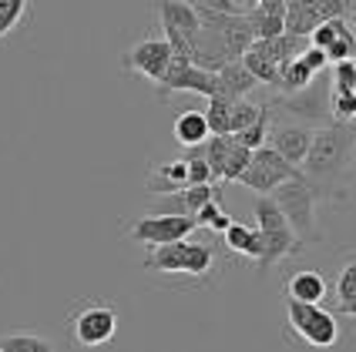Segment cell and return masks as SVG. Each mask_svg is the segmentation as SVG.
<instances>
[{
  "label": "cell",
  "mask_w": 356,
  "mask_h": 352,
  "mask_svg": "<svg viewBox=\"0 0 356 352\" xmlns=\"http://www.w3.org/2000/svg\"><path fill=\"white\" fill-rule=\"evenodd\" d=\"M350 168H353V124L333 121L326 128H316L313 144L299 165L302 178L316 188V195L326 201H337L343 192H350V185H346Z\"/></svg>",
  "instance_id": "cell-1"
},
{
  "label": "cell",
  "mask_w": 356,
  "mask_h": 352,
  "mask_svg": "<svg viewBox=\"0 0 356 352\" xmlns=\"http://www.w3.org/2000/svg\"><path fill=\"white\" fill-rule=\"evenodd\" d=\"M198 10V7H195ZM202 31L192 44V67H202L209 74L222 71L229 60H238L252 47V27L245 14H212V10H198Z\"/></svg>",
  "instance_id": "cell-2"
},
{
  "label": "cell",
  "mask_w": 356,
  "mask_h": 352,
  "mask_svg": "<svg viewBox=\"0 0 356 352\" xmlns=\"http://www.w3.org/2000/svg\"><path fill=\"white\" fill-rule=\"evenodd\" d=\"M269 198L276 201V208L282 212V218L289 221L293 235H296L302 245H313V242H319V238H323V232H319V221H316L319 195H316V188H313V185H309L302 175L282 181V185H279Z\"/></svg>",
  "instance_id": "cell-3"
},
{
  "label": "cell",
  "mask_w": 356,
  "mask_h": 352,
  "mask_svg": "<svg viewBox=\"0 0 356 352\" xmlns=\"http://www.w3.org/2000/svg\"><path fill=\"white\" fill-rule=\"evenodd\" d=\"M252 215H256V228L262 235V258H259V272L266 275L273 265H279L282 258H293L302 252V242H299L289 221L282 218V212L276 208V201L269 195H259L252 205Z\"/></svg>",
  "instance_id": "cell-4"
},
{
  "label": "cell",
  "mask_w": 356,
  "mask_h": 352,
  "mask_svg": "<svg viewBox=\"0 0 356 352\" xmlns=\"http://www.w3.org/2000/svg\"><path fill=\"white\" fill-rule=\"evenodd\" d=\"M330 94H333V78L330 71H323L309 81L302 91L296 94H282V98H273L269 108L273 111H282L286 121H296V124H306V128H326L333 124V111H330Z\"/></svg>",
  "instance_id": "cell-5"
},
{
  "label": "cell",
  "mask_w": 356,
  "mask_h": 352,
  "mask_svg": "<svg viewBox=\"0 0 356 352\" xmlns=\"http://www.w3.org/2000/svg\"><path fill=\"white\" fill-rule=\"evenodd\" d=\"M218 255L212 245H198V242H172V245H159L145 258V272H161V275H188V278H205L216 272Z\"/></svg>",
  "instance_id": "cell-6"
},
{
  "label": "cell",
  "mask_w": 356,
  "mask_h": 352,
  "mask_svg": "<svg viewBox=\"0 0 356 352\" xmlns=\"http://www.w3.org/2000/svg\"><path fill=\"white\" fill-rule=\"evenodd\" d=\"M286 322H289V333L299 335L302 342H309L313 349H333L339 342L337 312H330L323 305L286 299Z\"/></svg>",
  "instance_id": "cell-7"
},
{
  "label": "cell",
  "mask_w": 356,
  "mask_h": 352,
  "mask_svg": "<svg viewBox=\"0 0 356 352\" xmlns=\"http://www.w3.org/2000/svg\"><path fill=\"white\" fill-rule=\"evenodd\" d=\"M302 175L296 165H289L282 155H276L273 148H259V151H252V161H249V168L242 171V185L249 188V192H259V195H273L282 181H289V178Z\"/></svg>",
  "instance_id": "cell-8"
},
{
  "label": "cell",
  "mask_w": 356,
  "mask_h": 352,
  "mask_svg": "<svg viewBox=\"0 0 356 352\" xmlns=\"http://www.w3.org/2000/svg\"><path fill=\"white\" fill-rule=\"evenodd\" d=\"M71 329L74 342L84 349H98L104 342H111L118 333V312L104 302H84L78 312L71 315Z\"/></svg>",
  "instance_id": "cell-9"
},
{
  "label": "cell",
  "mask_w": 356,
  "mask_h": 352,
  "mask_svg": "<svg viewBox=\"0 0 356 352\" xmlns=\"http://www.w3.org/2000/svg\"><path fill=\"white\" fill-rule=\"evenodd\" d=\"M195 228H198L195 218H188V215H145L138 221H131L124 235L131 242H138V245L159 249V245H172V242L188 238Z\"/></svg>",
  "instance_id": "cell-10"
},
{
  "label": "cell",
  "mask_w": 356,
  "mask_h": 352,
  "mask_svg": "<svg viewBox=\"0 0 356 352\" xmlns=\"http://www.w3.org/2000/svg\"><path fill=\"white\" fill-rule=\"evenodd\" d=\"M168 64H172V47L165 44V37H141L135 47H128L121 54V67L124 71H135V74L155 81V84L165 78Z\"/></svg>",
  "instance_id": "cell-11"
},
{
  "label": "cell",
  "mask_w": 356,
  "mask_h": 352,
  "mask_svg": "<svg viewBox=\"0 0 356 352\" xmlns=\"http://www.w3.org/2000/svg\"><path fill=\"white\" fill-rule=\"evenodd\" d=\"M172 91H188V94H202V98H212L216 94V74L192 67L185 58H172L165 78L159 81V101H165Z\"/></svg>",
  "instance_id": "cell-12"
},
{
  "label": "cell",
  "mask_w": 356,
  "mask_h": 352,
  "mask_svg": "<svg viewBox=\"0 0 356 352\" xmlns=\"http://www.w3.org/2000/svg\"><path fill=\"white\" fill-rule=\"evenodd\" d=\"M313 128H306V124H296V121H273L269 124V135H266V148H273L276 155H282L289 165H302V158L309 151V144H313Z\"/></svg>",
  "instance_id": "cell-13"
},
{
  "label": "cell",
  "mask_w": 356,
  "mask_h": 352,
  "mask_svg": "<svg viewBox=\"0 0 356 352\" xmlns=\"http://www.w3.org/2000/svg\"><path fill=\"white\" fill-rule=\"evenodd\" d=\"M155 14H159V24L165 31H178L181 37L188 40V47L195 44L202 20H198V10L192 0H155Z\"/></svg>",
  "instance_id": "cell-14"
},
{
  "label": "cell",
  "mask_w": 356,
  "mask_h": 352,
  "mask_svg": "<svg viewBox=\"0 0 356 352\" xmlns=\"http://www.w3.org/2000/svg\"><path fill=\"white\" fill-rule=\"evenodd\" d=\"M256 40H273L286 34V0H259L252 10H245Z\"/></svg>",
  "instance_id": "cell-15"
},
{
  "label": "cell",
  "mask_w": 356,
  "mask_h": 352,
  "mask_svg": "<svg viewBox=\"0 0 356 352\" xmlns=\"http://www.w3.org/2000/svg\"><path fill=\"white\" fill-rule=\"evenodd\" d=\"M181 188H188V165L178 158V161H159L152 168V175L145 181V192L148 195H175Z\"/></svg>",
  "instance_id": "cell-16"
},
{
  "label": "cell",
  "mask_w": 356,
  "mask_h": 352,
  "mask_svg": "<svg viewBox=\"0 0 356 352\" xmlns=\"http://www.w3.org/2000/svg\"><path fill=\"white\" fill-rule=\"evenodd\" d=\"M309 47V40L306 37H293V34H279V37L273 40H252V54H259V58H266L269 64H276L279 71L289 64L293 58H299L302 51Z\"/></svg>",
  "instance_id": "cell-17"
},
{
  "label": "cell",
  "mask_w": 356,
  "mask_h": 352,
  "mask_svg": "<svg viewBox=\"0 0 356 352\" xmlns=\"http://www.w3.org/2000/svg\"><path fill=\"white\" fill-rule=\"evenodd\" d=\"M330 295V282L319 269H306V272H296L289 282H286V299L293 302H313V305H323V299Z\"/></svg>",
  "instance_id": "cell-18"
},
{
  "label": "cell",
  "mask_w": 356,
  "mask_h": 352,
  "mask_svg": "<svg viewBox=\"0 0 356 352\" xmlns=\"http://www.w3.org/2000/svg\"><path fill=\"white\" fill-rule=\"evenodd\" d=\"M256 84L259 81L242 67V60H229L222 71H216V94H222L229 101H242Z\"/></svg>",
  "instance_id": "cell-19"
},
{
  "label": "cell",
  "mask_w": 356,
  "mask_h": 352,
  "mask_svg": "<svg viewBox=\"0 0 356 352\" xmlns=\"http://www.w3.org/2000/svg\"><path fill=\"white\" fill-rule=\"evenodd\" d=\"M222 235H225V249H229V252L245 255V258H252L259 265V258H262V235H259V228H249V225H242V221H232Z\"/></svg>",
  "instance_id": "cell-20"
},
{
  "label": "cell",
  "mask_w": 356,
  "mask_h": 352,
  "mask_svg": "<svg viewBox=\"0 0 356 352\" xmlns=\"http://www.w3.org/2000/svg\"><path fill=\"white\" fill-rule=\"evenodd\" d=\"M209 124H205V111H181L175 117V141L181 148H195V144H205L209 141Z\"/></svg>",
  "instance_id": "cell-21"
},
{
  "label": "cell",
  "mask_w": 356,
  "mask_h": 352,
  "mask_svg": "<svg viewBox=\"0 0 356 352\" xmlns=\"http://www.w3.org/2000/svg\"><path fill=\"white\" fill-rule=\"evenodd\" d=\"M316 78L306 64H302V58H293L282 71H279V84H276V91H282V94H296V91H302L309 81Z\"/></svg>",
  "instance_id": "cell-22"
},
{
  "label": "cell",
  "mask_w": 356,
  "mask_h": 352,
  "mask_svg": "<svg viewBox=\"0 0 356 352\" xmlns=\"http://www.w3.org/2000/svg\"><path fill=\"white\" fill-rule=\"evenodd\" d=\"M232 101L222 98V94H212L209 98V108H205V124H209V135H232Z\"/></svg>",
  "instance_id": "cell-23"
},
{
  "label": "cell",
  "mask_w": 356,
  "mask_h": 352,
  "mask_svg": "<svg viewBox=\"0 0 356 352\" xmlns=\"http://www.w3.org/2000/svg\"><path fill=\"white\" fill-rule=\"evenodd\" d=\"M269 124H273V108L269 104H262V115H259L256 124H249L245 131H236V144L242 148H249V151H259L262 144H266V135H269Z\"/></svg>",
  "instance_id": "cell-24"
},
{
  "label": "cell",
  "mask_w": 356,
  "mask_h": 352,
  "mask_svg": "<svg viewBox=\"0 0 356 352\" xmlns=\"http://www.w3.org/2000/svg\"><path fill=\"white\" fill-rule=\"evenodd\" d=\"M0 352H54V342L44 339V335L14 333V335H0Z\"/></svg>",
  "instance_id": "cell-25"
},
{
  "label": "cell",
  "mask_w": 356,
  "mask_h": 352,
  "mask_svg": "<svg viewBox=\"0 0 356 352\" xmlns=\"http://www.w3.org/2000/svg\"><path fill=\"white\" fill-rule=\"evenodd\" d=\"M326 58L330 64H339V60H356V34L350 31V24L343 20V27L337 31L333 44L326 47Z\"/></svg>",
  "instance_id": "cell-26"
},
{
  "label": "cell",
  "mask_w": 356,
  "mask_h": 352,
  "mask_svg": "<svg viewBox=\"0 0 356 352\" xmlns=\"http://www.w3.org/2000/svg\"><path fill=\"white\" fill-rule=\"evenodd\" d=\"M249 161H252V151L236 144V137H232V148H229V158H225V168H222V178H218V181H238L242 171L249 168Z\"/></svg>",
  "instance_id": "cell-27"
},
{
  "label": "cell",
  "mask_w": 356,
  "mask_h": 352,
  "mask_svg": "<svg viewBox=\"0 0 356 352\" xmlns=\"http://www.w3.org/2000/svg\"><path fill=\"white\" fill-rule=\"evenodd\" d=\"M259 115H262V104H256V101H249V98L232 101V117H229L232 135H236V131H245L249 124H256Z\"/></svg>",
  "instance_id": "cell-28"
},
{
  "label": "cell",
  "mask_w": 356,
  "mask_h": 352,
  "mask_svg": "<svg viewBox=\"0 0 356 352\" xmlns=\"http://www.w3.org/2000/svg\"><path fill=\"white\" fill-rule=\"evenodd\" d=\"M330 111L337 124H353L356 121V94L353 91H333L330 94Z\"/></svg>",
  "instance_id": "cell-29"
},
{
  "label": "cell",
  "mask_w": 356,
  "mask_h": 352,
  "mask_svg": "<svg viewBox=\"0 0 356 352\" xmlns=\"http://www.w3.org/2000/svg\"><path fill=\"white\" fill-rule=\"evenodd\" d=\"M195 225H205V228H216V232H225L229 225H232V218L222 212V205L216 201H209V205H202L195 212Z\"/></svg>",
  "instance_id": "cell-30"
},
{
  "label": "cell",
  "mask_w": 356,
  "mask_h": 352,
  "mask_svg": "<svg viewBox=\"0 0 356 352\" xmlns=\"http://www.w3.org/2000/svg\"><path fill=\"white\" fill-rule=\"evenodd\" d=\"M24 14H27V0H0V40L17 27Z\"/></svg>",
  "instance_id": "cell-31"
},
{
  "label": "cell",
  "mask_w": 356,
  "mask_h": 352,
  "mask_svg": "<svg viewBox=\"0 0 356 352\" xmlns=\"http://www.w3.org/2000/svg\"><path fill=\"white\" fill-rule=\"evenodd\" d=\"M337 299L339 305L343 302H353L356 299V255H350L339 269V278H337Z\"/></svg>",
  "instance_id": "cell-32"
},
{
  "label": "cell",
  "mask_w": 356,
  "mask_h": 352,
  "mask_svg": "<svg viewBox=\"0 0 356 352\" xmlns=\"http://www.w3.org/2000/svg\"><path fill=\"white\" fill-rule=\"evenodd\" d=\"M330 78H333V91H356V60L330 64Z\"/></svg>",
  "instance_id": "cell-33"
},
{
  "label": "cell",
  "mask_w": 356,
  "mask_h": 352,
  "mask_svg": "<svg viewBox=\"0 0 356 352\" xmlns=\"http://www.w3.org/2000/svg\"><path fill=\"white\" fill-rule=\"evenodd\" d=\"M343 20L346 17H337V20H323L316 31L309 34V47H319V51H326L330 44H333V37H337V31L343 27Z\"/></svg>",
  "instance_id": "cell-34"
},
{
  "label": "cell",
  "mask_w": 356,
  "mask_h": 352,
  "mask_svg": "<svg viewBox=\"0 0 356 352\" xmlns=\"http://www.w3.org/2000/svg\"><path fill=\"white\" fill-rule=\"evenodd\" d=\"M198 10H212V14H245L242 3L236 0H192Z\"/></svg>",
  "instance_id": "cell-35"
},
{
  "label": "cell",
  "mask_w": 356,
  "mask_h": 352,
  "mask_svg": "<svg viewBox=\"0 0 356 352\" xmlns=\"http://www.w3.org/2000/svg\"><path fill=\"white\" fill-rule=\"evenodd\" d=\"M302 64L313 71V74H323V71H330V58H326V51H319V47H306L302 54Z\"/></svg>",
  "instance_id": "cell-36"
},
{
  "label": "cell",
  "mask_w": 356,
  "mask_h": 352,
  "mask_svg": "<svg viewBox=\"0 0 356 352\" xmlns=\"http://www.w3.org/2000/svg\"><path fill=\"white\" fill-rule=\"evenodd\" d=\"M155 215H188V208H185V201H181V192H175V195H161Z\"/></svg>",
  "instance_id": "cell-37"
},
{
  "label": "cell",
  "mask_w": 356,
  "mask_h": 352,
  "mask_svg": "<svg viewBox=\"0 0 356 352\" xmlns=\"http://www.w3.org/2000/svg\"><path fill=\"white\" fill-rule=\"evenodd\" d=\"M339 312H343V315H353V319H356V299H353V302H343V305H339Z\"/></svg>",
  "instance_id": "cell-38"
},
{
  "label": "cell",
  "mask_w": 356,
  "mask_h": 352,
  "mask_svg": "<svg viewBox=\"0 0 356 352\" xmlns=\"http://www.w3.org/2000/svg\"><path fill=\"white\" fill-rule=\"evenodd\" d=\"M353 168H356V121H353Z\"/></svg>",
  "instance_id": "cell-39"
},
{
  "label": "cell",
  "mask_w": 356,
  "mask_h": 352,
  "mask_svg": "<svg viewBox=\"0 0 356 352\" xmlns=\"http://www.w3.org/2000/svg\"><path fill=\"white\" fill-rule=\"evenodd\" d=\"M259 0H242V10H245V7H256Z\"/></svg>",
  "instance_id": "cell-40"
},
{
  "label": "cell",
  "mask_w": 356,
  "mask_h": 352,
  "mask_svg": "<svg viewBox=\"0 0 356 352\" xmlns=\"http://www.w3.org/2000/svg\"><path fill=\"white\" fill-rule=\"evenodd\" d=\"M346 24H353V34H356V10L350 14V20H346Z\"/></svg>",
  "instance_id": "cell-41"
},
{
  "label": "cell",
  "mask_w": 356,
  "mask_h": 352,
  "mask_svg": "<svg viewBox=\"0 0 356 352\" xmlns=\"http://www.w3.org/2000/svg\"><path fill=\"white\" fill-rule=\"evenodd\" d=\"M353 94H356V91H353Z\"/></svg>",
  "instance_id": "cell-42"
}]
</instances>
